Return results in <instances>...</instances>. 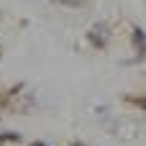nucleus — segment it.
Returning a JSON list of instances; mask_svg holds the SVG:
<instances>
[{
    "label": "nucleus",
    "instance_id": "nucleus-3",
    "mask_svg": "<svg viewBox=\"0 0 146 146\" xmlns=\"http://www.w3.org/2000/svg\"><path fill=\"white\" fill-rule=\"evenodd\" d=\"M56 3H64V5H72V8H77L82 0H56Z\"/></svg>",
    "mask_w": 146,
    "mask_h": 146
},
{
    "label": "nucleus",
    "instance_id": "nucleus-1",
    "mask_svg": "<svg viewBox=\"0 0 146 146\" xmlns=\"http://www.w3.org/2000/svg\"><path fill=\"white\" fill-rule=\"evenodd\" d=\"M133 46H136L139 54H144V31H141V28L133 31Z\"/></svg>",
    "mask_w": 146,
    "mask_h": 146
},
{
    "label": "nucleus",
    "instance_id": "nucleus-4",
    "mask_svg": "<svg viewBox=\"0 0 146 146\" xmlns=\"http://www.w3.org/2000/svg\"><path fill=\"white\" fill-rule=\"evenodd\" d=\"M31 146H46V144H41V141H36V144H31Z\"/></svg>",
    "mask_w": 146,
    "mask_h": 146
},
{
    "label": "nucleus",
    "instance_id": "nucleus-2",
    "mask_svg": "<svg viewBox=\"0 0 146 146\" xmlns=\"http://www.w3.org/2000/svg\"><path fill=\"white\" fill-rule=\"evenodd\" d=\"M15 139H18L15 133H3V136H0V144H3V141H15Z\"/></svg>",
    "mask_w": 146,
    "mask_h": 146
},
{
    "label": "nucleus",
    "instance_id": "nucleus-5",
    "mask_svg": "<svg viewBox=\"0 0 146 146\" xmlns=\"http://www.w3.org/2000/svg\"><path fill=\"white\" fill-rule=\"evenodd\" d=\"M74 146H80V144H74Z\"/></svg>",
    "mask_w": 146,
    "mask_h": 146
}]
</instances>
